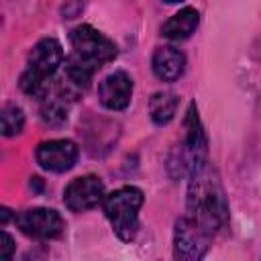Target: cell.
<instances>
[{
	"instance_id": "obj_1",
	"label": "cell",
	"mask_w": 261,
	"mask_h": 261,
	"mask_svg": "<svg viewBox=\"0 0 261 261\" xmlns=\"http://www.w3.org/2000/svg\"><path fill=\"white\" fill-rule=\"evenodd\" d=\"M69 43L71 53L65 57V73L61 80L77 92H84L90 86L94 73L102 65L110 63L116 57L118 49L114 41H110L106 35L90 24H80L71 29Z\"/></svg>"
},
{
	"instance_id": "obj_2",
	"label": "cell",
	"mask_w": 261,
	"mask_h": 261,
	"mask_svg": "<svg viewBox=\"0 0 261 261\" xmlns=\"http://www.w3.org/2000/svg\"><path fill=\"white\" fill-rule=\"evenodd\" d=\"M188 218L194 220L210 237L222 230L228 222V202L218 177L202 165L190 175L188 188Z\"/></svg>"
},
{
	"instance_id": "obj_3",
	"label": "cell",
	"mask_w": 261,
	"mask_h": 261,
	"mask_svg": "<svg viewBox=\"0 0 261 261\" xmlns=\"http://www.w3.org/2000/svg\"><path fill=\"white\" fill-rule=\"evenodd\" d=\"M143 190L137 186H122L104 196L102 208L112 224V230L122 241H133L139 230V208L143 206Z\"/></svg>"
},
{
	"instance_id": "obj_4",
	"label": "cell",
	"mask_w": 261,
	"mask_h": 261,
	"mask_svg": "<svg viewBox=\"0 0 261 261\" xmlns=\"http://www.w3.org/2000/svg\"><path fill=\"white\" fill-rule=\"evenodd\" d=\"M16 226L33 239H55L63 232L65 222L57 210L51 208H29L14 216Z\"/></svg>"
},
{
	"instance_id": "obj_5",
	"label": "cell",
	"mask_w": 261,
	"mask_h": 261,
	"mask_svg": "<svg viewBox=\"0 0 261 261\" xmlns=\"http://www.w3.org/2000/svg\"><path fill=\"white\" fill-rule=\"evenodd\" d=\"M208 243H210V234L202 230L188 216L175 222V232H173V257L175 259L196 261L204 257V253L208 251Z\"/></svg>"
},
{
	"instance_id": "obj_6",
	"label": "cell",
	"mask_w": 261,
	"mask_h": 261,
	"mask_svg": "<svg viewBox=\"0 0 261 261\" xmlns=\"http://www.w3.org/2000/svg\"><path fill=\"white\" fill-rule=\"evenodd\" d=\"M104 200V184L98 175H82L71 179L63 190V202L71 212H84Z\"/></svg>"
},
{
	"instance_id": "obj_7",
	"label": "cell",
	"mask_w": 261,
	"mask_h": 261,
	"mask_svg": "<svg viewBox=\"0 0 261 261\" xmlns=\"http://www.w3.org/2000/svg\"><path fill=\"white\" fill-rule=\"evenodd\" d=\"M37 163L53 173L69 171L77 161V145L69 139H51L37 147Z\"/></svg>"
},
{
	"instance_id": "obj_8",
	"label": "cell",
	"mask_w": 261,
	"mask_h": 261,
	"mask_svg": "<svg viewBox=\"0 0 261 261\" xmlns=\"http://www.w3.org/2000/svg\"><path fill=\"white\" fill-rule=\"evenodd\" d=\"M63 59L65 57H63V49H61L59 41L53 37H45L33 45V49L27 57V69L41 77L51 80L57 73V69L61 67Z\"/></svg>"
},
{
	"instance_id": "obj_9",
	"label": "cell",
	"mask_w": 261,
	"mask_h": 261,
	"mask_svg": "<svg viewBox=\"0 0 261 261\" xmlns=\"http://www.w3.org/2000/svg\"><path fill=\"white\" fill-rule=\"evenodd\" d=\"M100 104L108 110H124L133 98V80L126 71L108 73L98 86Z\"/></svg>"
},
{
	"instance_id": "obj_10",
	"label": "cell",
	"mask_w": 261,
	"mask_h": 261,
	"mask_svg": "<svg viewBox=\"0 0 261 261\" xmlns=\"http://www.w3.org/2000/svg\"><path fill=\"white\" fill-rule=\"evenodd\" d=\"M153 73L163 82H175L184 75L186 69V57L179 49L163 45L157 47L153 53Z\"/></svg>"
},
{
	"instance_id": "obj_11",
	"label": "cell",
	"mask_w": 261,
	"mask_h": 261,
	"mask_svg": "<svg viewBox=\"0 0 261 261\" xmlns=\"http://www.w3.org/2000/svg\"><path fill=\"white\" fill-rule=\"evenodd\" d=\"M198 22H200L198 10L192 8V6H186V8L177 10V12L163 24L161 33H163V37H167V39H171V41H184V39H188V37L196 31Z\"/></svg>"
},
{
	"instance_id": "obj_12",
	"label": "cell",
	"mask_w": 261,
	"mask_h": 261,
	"mask_svg": "<svg viewBox=\"0 0 261 261\" xmlns=\"http://www.w3.org/2000/svg\"><path fill=\"white\" fill-rule=\"evenodd\" d=\"M177 104H179V98L173 92H155L151 96V100H149L151 120L155 124H159V126L171 122V118L177 112Z\"/></svg>"
},
{
	"instance_id": "obj_13",
	"label": "cell",
	"mask_w": 261,
	"mask_h": 261,
	"mask_svg": "<svg viewBox=\"0 0 261 261\" xmlns=\"http://www.w3.org/2000/svg\"><path fill=\"white\" fill-rule=\"evenodd\" d=\"M18 84H20V90H22L27 96H31V98H37V100L49 98L51 80H47V77H41V75H37V73H33V71L24 69Z\"/></svg>"
},
{
	"instance_id": "obj_14",
	"label": "cell",
	"mask_w": 261,
	"mask_h": 261,
	"mask_svg": "<svg viewBox=\"0 0 261 261\" xmlns=\"http://www.w3.org/2000/svg\"><path fill=\"white\" fill-rule=\"evenodd\" d=\"M0 122H2V135L4 137L18 135L22 130V126H24V112H22V108L16 106V104H6L2 108Z\"/></svg>"
},
{
	"instance_id": "obj_15",
	"label": "cell",
	"mask_w": 261,
	"mask_h": 261,
	"mask_svg": "<svg viewBox=\"0 0 261 261\" xmlns=\"http://www.w3.org/2000/svg\"><path fill=\"white\" fill-rule=\"evenodd\" d=\"M63 100L65 98H61V96L59 98H53V100H49V98L43 100L41 116H43V120L47 124H63L67 120V108L63 104Z\"/></svg>"
},
{
	"instance_id": "obj_16",
	"label": "cell",
	"mask_w": 261,
	"mask_h": 261,
	"mask_svg": "<svg viewBox=\"0 0 261 261\" xmlns=\"http://www.w3.org/2000/svg\"><path fill=\"white\" fill-rule=\"evenodd\" d=\"M12 251H14V239L2 230V245H0V259H10L12 257Z\"/></svg>"
},
{
	"instance_id": "obj_17",
	"label": "cell",
	"mask_w": 261,
	"mask_h": 261,
	"mask_svg": "<svg viewBox=\"0 0 261 261\" xmlns=\"http://www.w3.org/2000/svg\"><path fill=\"white\" fill-rule=\"evenodd\" d=\"M167 4H175V2H181V0H165Z\"/></svg>"
}]
</instances>
